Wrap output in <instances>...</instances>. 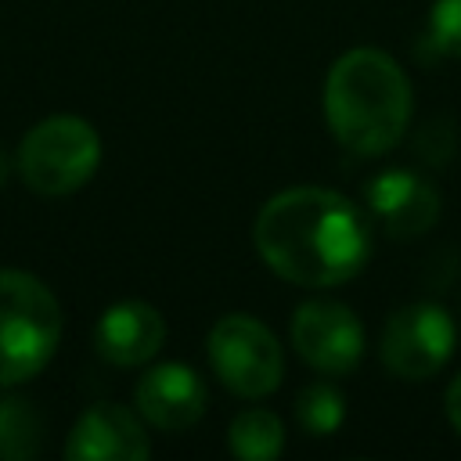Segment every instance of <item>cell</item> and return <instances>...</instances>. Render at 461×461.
Masks as SVG:
<instances>
[{
  "instance_id": "15",
  "label": "cell",
  "mask_w": 461,
  "mask_h": 461,
  "mask_svg": "<svg viewBox=\"0 0 461 461\" xmlns=\"http://www.w3.org/2000/svg\"><path fill=\"white\" fill-rule=\"evenodd\" d=\"M429 40L439 54L461 58V0H436L429 11Z\"/></svg>"
},
{
  "instance_id": "1",
  "label": "cell",
  "mask_w": 461,
  "mask_h": 461,
  "mask_svg": "<svg viewBox=\"0 0 461 461\" xmlns=\"http://www.w3.org/2000/svg\"><path fill=\"white\" fill-rule=\"evenodd\" d=\"M259 259L299 288H335L371 256V220L331 187L277 191L252 223Z\"/></svg>"
},
{
  "instance_id": "13",
  "label": "cell",
  "mask_w": 461,
  "mask_h": 461,
  "mask_svg": "<svg viewBox=\"0 0 461 461\" xmlns=\"http://www.w3.org/2000/svg\"><path fill=\"white\" fill-rule=\"evenodd\" d=\"M43 450V414L25 396H0V457L29 461Z\"/></svg>"
},
{
  "instance_id": "12",
  "label": "cell",
  "mask_w": 461,
  "mask_h": 461,
  "mask_svg": "<svg viewBox=\"0 0 461 461\" xmlns=\"http://www.w3.org/2000/svg\"><path fill=\"white\" fill-rule=\"evenodd\" d=\"M227 447L241 461H274L285 450V425L267 407H245L227 429Z\"/></svg>"
},
{
  "instance_id": "2",
  "label": "cell",
  "mask_w": 461,
  "mask_h": 461,
  "mask_svg": "<svg viewBox=\"0 0 461 461\" xmlns=\"http://www.w3.org/2000/svg\"><path fill=\"white\" fill-rule=\"evenodd\" d=\"M414 94L403 65L378 47L335 58L324 79V119L335 140L364 158L393 151L411 122Z\"/></svg>"
},
{
  "instance_id": "10",
  "label": "cell",
  "mask_w": 461,
  "mask_h": 461,
  "mask_svg": "<svg viewBox=\"0 0 461 461\" xmlns=\"http://www.w3.org/2000/svg\"><path fill=\"white\" fill-rule=\"evenodd\" d=\"M367 205L389 238H418L439 220V191L414 169H382L367 184Z\"/></svg>"
},
{
  "instance_id": "6",
  "label": "cell",
  "mask_w": 461,
  "mask_h": 461,
  "mask_svg": "<svg viewBox=\"0 0 461 461\" xmlns=\"http://www.w3.org/2000/svg\"><path fill=\"white\" fill-rule=\"evenodd\" d=\"M454 317L439 303H407L385 321L378 357L393 378L425 382L443 371L454 353Z\"/></svg>"
},
{
  "instance_id": "11",
  "label": "cell",
  "mask_w": 461,
  "mask_h": 461,
  "mask_svg": "<svg viewBox=\"0 0 461 461\" xmlns=\"http://www.w3.org/2000/svg\"><path fill=\"white\" fill-rule=\"evenodd\" d=\"M166 342V317L144 299H122L108 306L94 328L97 353L115 367L148 364Z\"/></svg>"
},
{
  "instance_id": "17",
  "label": "cell",
  "mask_w": 461,
  "mask_h": 461,
  "mask_svg": "<svg viewBox=\"0 0 461 461\" xmlns=\"http://www.w3.org/2000/svg\"><path fill=\"white\" fill-rule=\"evenodd\" d=\"M7 173H11V158H7V151L0 148V184L7 180Z\"/></svg>"
},
{
  "instance_id": "5",
  "label": "cell",
  "mask_w": 461,
  "mask_h": 461,
  "mask_svg": "<svg viewBox=\"0 0 461 461\" xmlns=\"http://www.w3.org/2000/svg\"><path fill=\"white\" fill-rule=\"evenodd\" d=\"M209 364L216 378L241 400L270 396L285 375L277 335L252 313H227L209 331Z\"/></svg>"
},
{
  "instance_id": "7",
  "label": "cell",
  "mask_w": 461,
  "mask_h": 461,
  "mask_svg": "<svg viewBox=\"0 0 461 461\" xmlns=\"http://www.w3.org/2000/svg\"><path fill=\"white\" fill-rule=\"evenodd\" d=\"M295 353L321 375H349L364 357L360 317L335 299H310L292 317Z\"/></svg>"
},
{
  "instance_id": "14",
  "label": "cell",
  "mask_w": 461,
  "mask_h": 461,
  "mask_svg": "<svg viewBox=\"0 0 461 461\" xmlns=\"http://www.w3.org/2000/svg\"><path fill=\"white\" fill-rule=\"evenodd\" d=\"M295 418L310 436H331L346 418V400L328 382H310L295 396Z\"/></svg>"
},
{
  "instance_id": "8",
  "label": "cell",
  "mask_w": 461,
  "mask_h": 461,
  "mask_svg": "<svg viewBox=\"0 0 461 461\" xmlns=\"http://www.w3.org/2000/svg\"><path fill=\"white\" fill-rule=\"evenodd\" d=\"M133 403H137V414L158 432H184L205 414L209 389L194 367L158 364L140 375L133 389Z\"/></svg>"
},
{
  "instance_id": "9",
  "label": "cell",
  "mask_w": 461,
  "mask_h": 461,
  "mask_svg": "<svg viewBox=\"0 0 461 461\" xmlns=\"http://www.w3.org/2000/svg\"><path fill=\"white\" fill-rule=\"evenodd\" d=\"M151 454L140 418L122 403H94L65 439L68 461H144Z\"/></svg>"
},
{
  "instance_id": "3",
  "label": "cell",
  "mask_w": 461,
  "mask_h": 461,
  "mask_svg": "<svg viewBox=\"0 0 461 461\" xmlns=\"http://www.w3.org/2000/svg\"><path fill=\"white\" fill-rule=\"evenodd\" d=\"M58 342L61 306L54 292L25 270H0V385L40 375Z\"/></svg>"
},
{
  "instance_id": "16",
  "label": "cell",
  "mask_w": 461,
  "mask_h": 461,
  "mask_svg": "<svg viewBox=\"0 0 461 461\" xmlns=\"http://www.w3.org/2000/svg\"><path fill=\"white\" fill-rule=\"evenodd\" d=\"M443 407H447V418L454 425V432L461 436V375L447 385V396H443Z\"/></svg>"
},
{
  "instance_id": "4",
  "label": "cell",
  "mask_w": 461,
  "mask_h": 461,
  "mask_svg": "<svg viewBox=\"0 0 461 461\" xmlns=\"http://www.w3.org/2000/svg\"><path fill=\"white\" fill-rule=\"evenodd\" d=\"M101 162V137L79 115H50L36 122L18 144L22 180L47 198L79 191Z\"/></svg>"
}]
</instances>
